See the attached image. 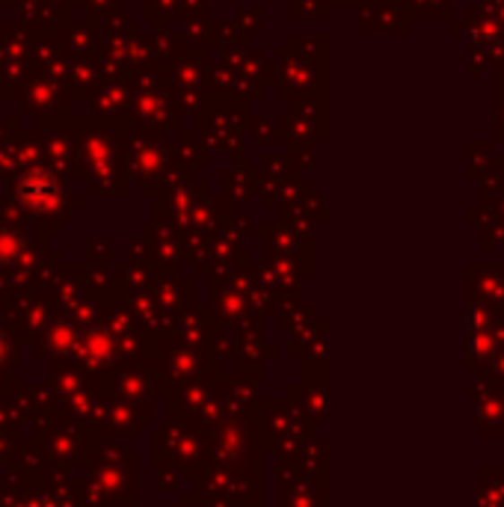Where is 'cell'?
I'll list each match as a JSON object with an SVG mask.
<instances>
[{"label":"cell","mask_w":504,"mask_h":507,"mask_svg":"<svg viewBox=\"0 0 504 507\" xmlns=\"http://www.w3.org/2000/svg\"><path fill=\"white\" fill-rule=\"evenodd\" d=\"M22 197L24 202H30L33 208H48L54 199V181L48 172H30L22 181Z\"/></svg>","instance_id":"cell-1"}]
</instances>
